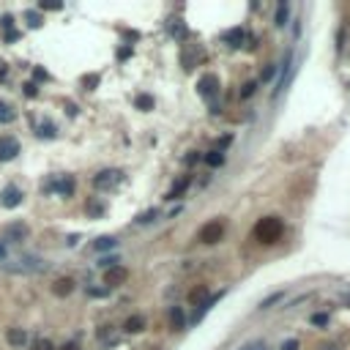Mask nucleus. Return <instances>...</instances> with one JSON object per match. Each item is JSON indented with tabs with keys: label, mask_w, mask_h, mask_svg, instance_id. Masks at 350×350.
Listing matches in <instances>:
<instances>
[{
	"label": "nucleus",
	"mask_w": 350,
	"mask_h": 350,
	"mask_svg": "<svg viewBox=\"0 0 350 350\" xmlns=\"http://www.w3.org/2000/svg\"><path fill=\"white\" fill-rule=\"evenodd\" d=\"M279 236H282V219L276 216H266L254 224V241L260 244H274Z\"/></svg>",
	"instance_id": "obj_1"
},
{
	"label": "nucleus",
	"mask_w": 350,
	"mask_h": 350,
	"mask_svg": "<svg viewBox=\"0 0 350 350\" xmlns=\"http://www.w3.org/2000/svg\"><path fill=\"white\" fill-rule=\"evenodd\" d=\"M222 238H224V224H222V222H208V224L200 230L202 244H219Z\"/></svg>",
	"instance_id": "obj_2"
},
{
	"label": "nucleus",
	"mask_w": 350,
	"mask_h": 350,
	"mask_svg": "<svg viewBox=\"0 0 350 350\" xmlns=\"http://www.w3.org/2000/svg\"><path fill=\"white\" fill-rule=\"evenodd\" d=\"M120 178H124L120 170H102L96 178H93V186H96V189H112Z\"/></svg>",
	"instance_id": "obj_3"
},
{
	"label": "nucleus",
	"mask_w": 350,
	"mask_h": 350,
	"mask_svg": "<svg viewBox=\"0 0 350 350\" xmlns=\"http://www.w3.org/2000/svg\"><path fill=\"white\" fill-rule=\"evenodd\" d=\"M20 154V140L14 137H0V162H11Z\"/></svg>",
	"instance_id": "obj_4"
},
{
	"label": "nucleus",
	"mask_w": 350,
	"mask_h": 350,
	"mask_svg": "<svg viewBox=\"0 0 350 350\" xmlns=\"http://www.w3.org/2000/svg\"><path fill=\"white\" fill-rule=\"evenodd\" d=\"M46 189H52L55 194H60V197H72L74 194V178H72V175H66V178H60V180H52Z\"/></svg>",
	"instance_id": "obj_5"
},
{
	"label": "nucleus",
	"mask_w": 350,
	"mask_h": 350,
	"mask_svg": "<svg viewBox=\"0 0 350 350\" xmlns=\"http://www.w3.org/2000/svg\"><path fill=\"white\" fill-rule=\"evenodd\" d=\"M22 202V192L16 186H6L3 194H0V206L3 208H16Z\"/></svg>",
	"instance_id": "obj_6"
},
{
	"label": "nucleus",
	"mask_w": 350,
	"mask_h": 350,
	"mask_svg": "<svg viewBox=\"0 0 350 350\" xmlns=\"http://www.w3.org/2000/svg\"><path fill=\"white\" fill-rule=\"evenodd\" d=\"M216 90H219V80L214 77V74H208V77L200 80V93H202V96L214 98V96H216Z\"/></svg>",
	"instance_id": "obj_7"
},
{
	"label": "nucleus",
	"mask_w": 350,
	"mask_h": 350,
	"mask_svg": "<svg viewBox=\"0 0 350 350\" xmlns=\"http://www.w3.org/2000/svg\"><path fill=\"white\" fill-rule=\"evenodd\" d=\"M124 279H126V268H120V266L107 268V274H104V284H120Z\"/></svg>",
	"instance_id": "obj_8"
},
{
	"label": "nucleus",
	"mask_w": 350,
	"mask_h": 350,
	"mask_svg": "<svg viewBox=\"0 0 350 350\" xmlns=\"http://www.w3.org/2000/svg\"><path fill=\"white\" fill-rule=\"evenodd\" d=\"M189 184H192V178H189V175H186V178H180V180H175V186H172L170 192H167V197H164V200H178V197L184 194L186 189H189Z\"/></svg>",
	"instance_id": "obj_9"
},
{
	"label": "nucleus",
	"mask_w": 350,
	"mask_h": 350,
	"mask_svg": "<svg viewBox=\"0 0 350 350\" xmlns=\"http://www.w3.org/2000/svg\"><path fill=\"white\" fill-rule=\"evenodd\" d=\"M224 42H227V46H232V50H236V46H244L246 36H244V30H241V28H232V30L224 36Z\"/></svg>",
	"instance_id": "obj_10"
},
{
	"label": "nucleus",
	"mask_w": 350,
	"mask_h": 350,
	"mask_svg": "<svg viewBox=\"0 0 350 350\" xmlns=\"http://www.w3.org/2000/svg\"><path fill=\"white\" fill-rule=\"evenodd\" d=\"M72 290H74V282H72V279H58V282L52 284V293L60 296V298H66Z\"/></svg>",
	"instance_id": "obj_11"
},
{
	"label": "nucleus",
	"mask_w": 350,
	"mask_h": 350,
	"mask_svg": "<svg viewBox=\"0 0 350 350\" xmlns=\"http://www.w3.org/2000/svg\"><path fill=\"white\" fill-rule=\"evenodd\" d=\"M170 323H172L175 331L186 328V314H184V309H180V306H172L170 309Z\"/></svg>",
	"instance_id": "obj_12"
},
{
	"label": "nucleus",
	"mask_w": 350,
	"mask_h": 350,
	"mask_svg": "<svg viewBox=\"0 0 350 350\" xmlns=\"http://www.w3.org/2000/svg\"><path fill=\"white\" fill-rule=\"evenodd\" d=\"M124 328L129 331V334H137V331L145 328V318H142V314H132V318L124 323Z\"/></svg>",
	"instance_id": "obj_13"
},
{
	"label": "nucleus",
	"mask_w": 350,
	"mask_h": 350,
	"mask_svg": "<svg viewBox=\"0 0 350 350\" xmlns=\"http://www.w3.org/2000/svg\"><path fill=\"white\" fill-rule=\"evenodd\" d=\"M206 298H208V284H200V288H194V290L189 293V304H192V306L202 304Z\"/></svg>",
	"instance_id": "obj_14"
},
{
	"label": "nucleus",
	"mask_w": 350,
	"mask_h": 350,
	"mask_svg": "<svg viewBox=\"0 0 350 350\" xmlns=\"http://www.w3.org/2000/svg\"><path fill=\"white\" fill-rule=\"evenodd\" d=\"M115 238L112 236H104V238H98L96 244H93V249H96V252H107V249H115Z\"/></svg>",
	"instance_id": "obj_15"
},
{
	"label": "nucleus",
	"mask_w": 350,
	"mask_h": 350,
	"mask_svg": "<svg viewBox=\"0 0 350 350\" xmlns=\"http://www.w3.org/2000/svg\"><path fill=\"white\" fill-rule=\"evenodd\" d=\"M8 342H11V345H16V348L25 345V342H28L25 331H22V328H11V331H8Z\"/></svg>",
	"instance_id": "obj_16"
},
{
	"label": "nucleus",
	"mask_w": 350,
	"mask_h": 350,
	"mask_svg": "<svg viewBox=\"0 0 350 350\" xmlns=\"http://www.w3.org/2000/svg\"><path fill=\"white\" fill-rule=\"evenodd\" d=\"M14 110H11V104H6V102H0V124H11L14 120Z\"/></svg>",
	"instance_id": "obj_17"
},
{
	"label": "nucleus",
	"mask_w": 350,
	"mask_h": 350,
	"mask_svg": "<svg viewBox=\"0 0 350 350\" xmlns=\"http://www.w3.org/2000/svg\"><path fill=\"white\" fill-rule=\"evenodd\" d=\"M58 134V129H55V124H50V120H44L42 126H38V137H44V140H52Z\"/></svg>",
	"instance_id": "obj_18"
},
{
	"label": "nucleus",
	"mask_w": 350,
	"mask_h": 350,
	"mask_svg": "<svg viewBox=\"0 0 350 350\" xmlns=\"http://www.w3.org/2000/svg\"><path fill=\"white\" fill-rule=\"evenodd\" d=\"M206 162H208V167H222L224 164V154H222V150H211V154L206 156Z\"/></svg>",
	"instance_id": "obj_19"
},
{
	"label": "nucleus",
	"mask_w": 350,
	"mask_h": 350,
	"mask_svg": "<svg viewBox=\"0 0 350 350\" xmlns=\"http://www.w3.org/2000/svg\"><path fill=\"white\" fill-rule=\"evenodd\" d=\"M156 216H159V211L150 208V211H145V214H140V216H137V224H150V222H156Z\"/></svg>",
	"instance_id": "obj_20"
},
{
	"label": "nucleus",
	"mask_w": 350,
	"mask_h": 350,
	"mask_svg": "<svg viewBox=\"0 0 350 350\" xmlns=\"http://www.w3.org/2000/svg\"><path fill=\"white\" fill-rule=\"evenodd\" d=\"M82 88H85V90H96V88H98V74H85V77H82Z\"/></svg>",
	"instance_id": "obj_21"
},
{
	"label": "nucleus",
	"mask_w": 350,
	"mask_h": 350,
	"mask_svg": "<svg viewBox=\"0 0 350 350\" xmlns=\"http://www.w3.org/2000/svg\"><path fill=\"white\" fill-rule=\"evenodd\" d=\"M284 22H288V3H279V8H276V25L282 28Z\"/></svg>",
	"instance_id": "obj_22"
},
{
	"label": "nucleus",
	"mask_w": 350,
	"mask_h": 350,
	"mask_svg": "<svg viewBox=\"0 0 350 350\" xmlns=\"http://www.w3.org/2000/svg\"><path fill=\"white\" fill-rule=\"evenodd\" d=\"M137 107L140 110H150V107H154V98H150V96H140L137 98Z\"/></svg>",
	"instance_id": "obj_23"
},
{
	"label": "nucleus",
	"mask_w": 350,
	"mask_h": 350,
	"mask_svg": "<svg viewBox=\"0 0 350 350\" xmlns=\"http://www.w3.org/2000/svg\"><path fill=\"white\" fill-rule=\"evenodd\" d=\"M254 90H258V82H246V85H244V90H241V98H249Z\"/></svg>",
	"instance_id": "obj_24"
},
{
	"label": "nucleus",
	"mask_w": 350,
	"mask_h": 350,
	"mask_svg": "<svg viewBox=\"0 0 350 350\" xmlns=\"http://www.w3.org/2000/svg\"><path fill=\"white\" fill-rule=\"evenodd\" d=\"M312 326H328V314H312Z\"/></svg>",
	"instance_id": "obj_25"
},
{
	"label": "nucleus",
	"mask_w": 350,
	"mask_h": 350,
	"mask_svg": "<svg viewBox=\"0 0 350 350\" xmlns=\"http://www.w3.org/2000/svg\"><path fill=\"white\" fill-rule=\"evenodd\" d=\"M36 93H38V85L36 82H28L25 85V96H36Z\"/></svg>",
	"instance_id": "obj_26"
},
{
	"label": "nucleus",
	"mask_w": 350,
	"mask_h": 350,
	"mask_svg": "<svg viewBox=\"0 0 350 350\" xmlns=\"http://www.w3.org/2000/svg\"><path fill=\"white\" fill-rule=\"evenodd\" d=\"M102 211H104L102 202H98V206H96V202H88V214H102Z\"/></svg>",
	"instance_id": "obj_27"
},
{
	"label": "nucleus",
	"mask_w": 350,
	"mask_h": 350,
	"mask_svg": "<svg viewBox=\"0 0 350 350\" xmlns=\"http://www.w3.org/2000/svg\"><path fill=\"white\" fill-rule=\"evenodd\" d=\"M88 296H93V298H96V296H98V298H104V296H107V290H96V288H90V290H88Z\"/></svg>",
	"instance_id": "obj_28"
},
{
	"label": "nucleus",
	"mask_w": 350,
	"mask_h": 350,
	"mask_svg": "<svg viewBox=\"0 0 350 350\" xmlns=\"http://www.w3.org/2000/svg\"><path fill=\"white\" fill-rule=\"evenodd\" d=\"M0 25H3V28H14V16H8V14H6L3 20H0Z\"/></svg>",
	"instance_id": "obj_29"
},
{
	"label": "nucleus",
	"mask_w": 350,
	"mask_h": 350,
	"mask_svg": "<svg viewBox=\"0 0 350 350\" xmlns=\"http://www.w3.org/2000/svg\"><path fill=\"white\" fill-rule=\"evenodd\" d=\"M282 350H298V342H296V340H288V342L282 345Z\"/></svg>",
	"instance_id": "obj_30"
},
{
	"label": "nucleus",
	"mask_w": 350,
	"mask_h": 350,
	"mask_svg": "<svg viewBox=\"0 0 350 350\" xmlns=\"http://www.w3.org/2000/svg\"><path fill=\"white\" fill-rule=\"evenodd\" d=\"M230 142H232V134H227V137H222V140H219V148H227Z\"/></svg>",
	"instance_id": "obj_31"
},
{
	"label": "nucleus",
	"mask_w": 350,
	"mask_h": 350,
	"mask_svg": "<svg viewBox=\"0 0 350 350\" xmlns=\"http://www.w3.org/2000/svg\"><path fill=\"white\" fill-rule=\"evenodd\" d=\"M36 350H52V345H50V342H46V340H42V342H38V345H36Z\"/></svg>",
	"instance_id": "obj_32"
},
{
	"label": "nucleus",
	"mask_w": 350,
	"mask_h": 350,
	"mask_svg": "<svg viewBox=\"0 0 350 350\" xmlns=\"http://www.w3.org/2000/svg\"><path fill=\"white\" fill-rule=\"evenodd\" d=\"M271 77H274V68H271V66H268V68H266V72H262V80H271Z\"/></svg>",
	"instance_id": "obj_33"
},
{
	"label": "nucleus",
	"mask_w": 350,
	"mask_h": 350,
	"mask_svg": "<svg viewBox=\"0 0 350 350\" xmlns=\"http://www.w3.org/2000/svg\"><path fill=\"white\" fill-rule=\"evenodd\" d=\"M60 350H80V348H77V345H74V342H68V345H63Z\"/></svg>",
	"instance_id": "obj_34"
},
{
	"label": "nucleus",
	"mask_w": 350,
	"mask_h": 350,
	"mask_svg": "<svg viewBox=\"0 0 350 350\" xmlns=\"http://www.w3.org/2000/svg\"><path fill=\"white\" fill-rule=\"evenodd\" d=\"M3 258H6V249H3V246H0V260H3Z\"/></svg>",
	"instance_id": "obj_35"
},
{
	"label": "nucleus",
	"mask_w": 350,
	"mask_h": 350,
	"mask_svg": "<svg viewBox=\"0 0 350 350\" xmlns=\"http://www.w3.org/2000/svg\"><path fill=\"white\" fill-rule=\"evenodd\" d=\"M241 350H252V345H244V348H241Z\"/></svg>",
	"instance_id": "obj_36"
}]
</instances>
